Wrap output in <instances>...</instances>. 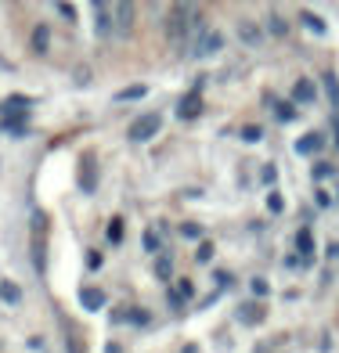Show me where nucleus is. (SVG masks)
<instances>
[{
  "label": "nucleus",
  "mask_w": 339,
  "mask_h": 353,
  "mask_svg": "<svg viewBox=\"0 0 339 353\" xmlns=\"http://www.w3.org/2000/svg\"><path fill=\"white\" fill-rule=\"evenodd\" d=\"M134 22H137L134 0H112V33H116L119 40H126L134 33Z\"/></svg>",
  "instance_id": "1"
},
{
  "label": "nucleus",
  "mask_w": 339,
  "mask_h": 353,
  "mask_svg": "<svg viewBox=\"0 0 339 353\" xmlns=\"http://www.w3.org/2000/svg\"><path fill=\"white\" fill-rule=\"evenodd\" d=\"M159 130H163V116H159V112H148V116H141V119L130 126V141L144 144V141H152Z\"/></svg>",
  "instance_id": "2"
},
{
  "label": "nucleus",
  "mask_w": 339,
  "mask_h": 353,
  "mask_svg": "<svg viewBox=\"0 0 339 353\" xmlns=\"http://www.w3.org/2000/svg\"><path fill=\"white\" fill-rule=\"evenodd\" d=\"M220 47H224V37H220V33H209V29H199V43H195V54H199V58L217 54Z\"/></svg>",
  "instance_id": "3"
},
{
  "label": "nucleus",
  "mask_w": 339,
  "mask_h": 353,
  "mask_svg": "<svg viewBox=\"0 0 339 353\" xmlns=\"http://www.w3.org/2000/svg\"><path fill=\"white\" fill-rule=\"evenodd\" d=\"M177 116H181V119H195V116H202V94H199V87L181 98V105H177Z\"/></svg>",
  "instance_id": "4"
},
{
  "label": "nucleus",
  "mask_w": 339,
  "mask_h": 353,
  "mask_svg": "<svg viewBox=\"0 0 339 353\" xmlns=\"http://www.w3.org/2000/svg\"><path fill=\"white\" fill-rule=\"evenodd\" d=\"M79 303H84V310H105V292L101 288H79Z\"/></svg>",
  "instance_id": "5"
},
{
  "label": "nucleus",
  "mask_w": 339,
  "mask_h": 353,
  "mask_svg": "<svg viewBox=\"0 0 339 353\" xmlns=\"http://www.w3.org/2000/svg\"><path fill=\"white\" fill-rule=\"evenodd\" d=\"M47 47H51V26L40 22V26L33 29V51H37V54H47Z\"/></svg>",
  "instance_id": "6"
},
{
  "label": "nucleus",
  "mask_w": 339,
  "mask_h": 353,
  "mask_svg": "<svg viewBox=\"0 0 339 353\" xmlns=\"http://www.w3.org/2000/svg\"><path fill=\"white\" fill-rule=\"evenodd\" d=\"M314 98H318V90H314L311 79H296V87H293V101L307 105V101H314Z\"/></svg>",
  "instance_id": "7"
},
{
  "label": "nucleus",
  "mask_w": 339,
  "mask_h": 353,
  "mask_svg": "<svg viewBox=\"0 0 339 353\" xmlns=\"http://www.w3.org/2000/svg\"><path fill=\"white\" fill-rule=\"evenodd\" d=\"M321 144H325V141H321V134H307V137L296 141V152L300 155H311V152H321Z\"/></svg>",
  "instance_id": "8"
},
{
  "label": "nucleus",
  "mask_w": 339,
  "mask_h": 353,
  "mask_svg": "<svg viewBox=\"0 0 339 353\" xmlns=\"http://www.w3.org/2000/svg\"><path fill=\"white\" fill-rule=\"evenodd\" d=\"M238 37H242V40H246L249 47H256V43H260V40H264V33H260V29H256L253 22H238Z\"/></svg>",
  "instance_id": "9"
},
{
  "label": "nucleus",
  "mask_w": 339,
  "mask_h": 353,
  "mask_svg": "<svg viewBox=\"0 0 339 353\" xmlns=\"http://www.w3.org/2000/svg\"><path fill=\"white\" fill-rule=\"evenodd\" d=\"M119 101H141V98H148V87L144 83H134V87H123L119 94H116Z\"/></svg>",
  "instance_id": "10"
},
{
  "label": "nucleus",
  "mask_w": 339,
  "mask_h": 353,
  "mask_svg": "<svg viewBox=\"0 0 339 353\" xmlns=\"http://www.w3.org/2000/svg\"><path fill=\"white\" fill-rule=\"evenodd\" d=\"M296 249H300V256H314V234H311V228H303L296 234Z\"/></svg>",
  "instance_id": "11"
},
{
  "label": "nucleus",
  "mask_w": 339,
  "mask_h": 353,
  "mask_svg": "<svg viewBox=\"0 0 339 353\" xmlns=\"http://www.w3.org/2000/svg\"><path fill=\"white\" fill-rule=\"evenodd\" d=\"M0 299H4V303H19L22 299V288L14 285V281H0Z\"/></svg>",
  "instance_id": "12"
},
{
  "label": "nucleus",
  "mask_w": 339,
  "mask_h": 353,
  "mask_svg": "<svg viewBox=\"0 0 339 353\" xmlns=\"http://www.w3.org/2000/svg\"><path fill=\"white\" fill-rule=\"evenodd\" d=\"M242 314H238V321H242V325H260V321H264V310L260 307H238Z\"/></svg>",
  "instance_id": "13"
},
{
  "label": "nucleus",
  "mask_w": 339,
  "mask_h": 353,
  "mask_svg": "<svg viewBox=\"0 0 339 353\" xmlns=\"http://www.w3.org/2000/svg\"><path fill=\"white\" fill-rule=\"evenodd\" d=\"M29 105H33V98H22V94H11V98L4 101V112H29Z\"/></svg>",
  "instance_id": "14"
},
{
  "label": "nucleus",
  "mask_w": 339,
  "mask_h": 353,
  "mask_svg": "<svg viewBox=\"0 0 339 353\" xmlns=\"http://www.w3.org/2000/svg\"><path fill=\"white\" fill-rule=\"evenodd\" d=\"M79 181H84V191L90 195V191H94V184H98V173H94V163H90V159L84 163V173H79Z\"/></svg>",
  "instance_id": "15"
},
{
  "label": "nucleus",
  "mask_w": 339,
  "mask_h": 353,
  "mask_svg": "<svg viewBox=\"0 0 339 353\" xmlns=\"http://www.w3.org/2000/svg\"><path fill=\"white\" fill-rule=\"evenodd\" d=\"M300 22H303L307 29H311V33H318V37L325 33V22H321L318 14H311V11H303V14H300Z\"/></svg>",
  "instance_id": "16"
},
{
  "label": "nucleus",
  "mask_w": 339,
  "mask_h": 353,
  "mask_svg": "<svg viewBox=\"0 0 339 353\" xmlns=\"http://www.w3.org/2000/svg\"><path fill=\"white\" fill-rule=\"evenodd\" d=\"M105 234H108V242H112V245H119V242H123V220H119V216H116V220H108Z\"/></svg>",
  "instance_id": "17"
},
{
  "label": "nucleus",
  "mask_w": 339,
  "mask_h": 353,
  "mask_svg": "<svg viewBox=\"0 0 339 353\" xmlns=\"http://www.w3.org/2000/svg\"><path fill=\"white\" fill-rule=\"evenodd\" d=\"M213 242H199V249H195V263H209V260H213Z\"/></svg>",
  "instance_id": "18"
},
{
  "label": "nucleus",
  "mask_w": 339,
  "mask_h": 353,
  "mask_svg": "<svg viewBox=\"0 0 339 353\" xmlns=\"http://www.w3.org/2000/svg\"><path fill=\"white\" fill-rule=\"evenodd\" d=\"M242 141H246V144H260L264 141V126H246V130H242Z\"/></svg>",
  "instance_id": "19"
},
{
  "label": "nucleus",
  "mask_w": 339,
  "mask_h": 353,
  "mask_svg": "<svg viewBox=\"0 0 339 353\" xmlns=\"http://www.w3.org/2000/svg\"><path fill=\"white\" fill-rule=\"evenodd\" d=\"M274 112H278V119H282V123H293V119H296V105H293V101H282Z\"/></svg>",
  "instance_id": "20"
},
{
  "label": "nucleus",
  "mask_w": 339,
  "mask_h": 353,
  "mask_svg": "<svg viewBox=\"0 0 339 353\" xmlns=\"http://www.w3.org/2000/svg\"><path fill=\"white\" fill-rule=\"evenodd\" d=\"M155 274H159V278H163V281H166V278L173 274V260H170V256H163V260H159V263H155Z\"/></svg>",
  "instance_id": "21"
},
{
  "label": "nucleus",
  "mask_w": 339,
  "mask_h": 353,
  "mask_svg": "<svg viewBox=\"0 0 339 353\" xmlns=\"http://www.w3.org/2000/svg\"><path fill=\"white\" fill-rule=\"evenodd\" d=\"M177 292H181V299H191V296H195V285H191L188 278H181V281H177Z\"/></svg>",
  "instance_id": "22"
},
{
  "label": "nucleus",
  "mask_w": 339,
  "mask_h": 353,
  "mask_svg": "<svg viewBox=\"0 0 339 353\" xmlns=\"http://www.w3.org/2000/svg\"><path fill=\"white\" fill-rule=\"evenodd\" d=\"M267 210H271V213H282V210H285L282 195H274V191H271V195H267Z\"/></svg>",
  "instance_id": "23"
},
{
  "label": "nucleus",
  "mask_w": 339,
  "mask_h": 353,
  "mask_svg": "<svg viewBox=\"0 0 339 353\" xmlns=\"http://www.w3.org/2000/svg\"><path fill=\"white\" fill-rule=\"evenodd\" d=\"M181 234L195 242V238H202V228H199V223H184V228H181Z\"/></svg>",
  "instance_id": "24"
},
{
  "label": "nucleus",
  "mask_w": 339,
  "mask_h": 353,
  "mask_svg": "<svg viewBox=\"0 0 339 353\" xmlns=\"http://www.w3.org/2000/svg\"><path fill=\"white\" fill-rule=\"evenodd\" d=\"M249 288H253V296H256V299H264V296H267V281H264V278H253Z\"/></svg>",
  "instance_id": "25"
},
{
  "label": "nucleus",
  "mask_w": 339,
  "mask_h": 353,
  "mask_svg": "<svg viewBox=\"0 0 339 353\" xmlns=\"http://www.w3.org/2000/svg\"><path fill=\"white\" fill-rule=\"evenodd\" d=\"M267 22H271V33H274V37H285V29H289V26L278 19V14H274V19H267Z\"/></svg>",
  "instance_id": "26"
},
{
  "label": "nucleus",
  "mask_w": 339,
  "mask_h": 353,
  "mask_svg": "<svg viewBox=\"0 0 339 353\" xmlns=\"http://www.w3.org/2000/svg\"><path fill=\"white\" fill-rule=\"evenodd\" d=\"M325 87H329V94H332V101L339 105V83H336V76H332V72L325 76Z\"/></svg>",
  "instance_id": "27"
},
{
  "label": "nucleus",
  "mask_w": 339,
  "mask_h": 353,
  "mask_svg": "<svg viewBox=\"0 0 339 353\" xmlns=\"http://www.w3.org/2000/svg\"><path fill=\"white\" fill-rule=\"evenodd\" d=\"M325 176H332V166L329 163H318L314 166V181H325Z\"/></svg>",
  "instance_id": "28"
},
{
  "label": "nucleus",
  "mask_w": 339,
  "mask_h": 353,
  "mask_svg": "<svg viewBox=\"0 0 339 353\" xmlns=\"http://www.w3.org/2000/svg\"><path fill=\"white\" fill-rule=\"evenodd\" d=\"M126 321H134V325H148V314H144V310H130Z\"/></svg>",
  "instance_id": "29"
},
{
  "label": "nucleus",
  "mask_w": 339,
  "mask_h": 353,
  "mask_svg": "<svg viewBox=\"0 0 339 353\" xmlns=\"http://www.w3.org/2000/svg\"><path fill=\"white\" fill-rule=\"evenodd\" d=\"M144 249H148V252H155V249H159V234H155V231L144 234Z\"/></svg>",
  "instance_id": "30"
},
{
  "label": "nucleus",
  "mask_w": 339,
  "mask_h": 353,
  "mask_svg": "<svg viewBox=\"0 0 339 353\" xmlns=\"http://www.w3.org/2000/svg\"><path fill=\"white\" fill-rule=\"evenodd\" d=\"M314 199H318L321 210H329V205H332V195H329V191H314Z\"/></svg>",
  "instance_id": "31"
},
{
  "label": "nucleus",
  "mask_w": 339,
  "mask_h": 353,
  "mask_svg": "<svg viewBox=\"0 0 339 353\" xmlns=\"http://www.w3.org/2000/svg\"><path fill=\"white\" fill-rule=\"evenodd\" d=\"M274 176H278V170H274V166H264V173H260V181H264V184H271Z\"/></svg>",
  "instance_id": "32"
},
{
  "label": "nucleus",
  "mask_w": 339,
  "mask_h": 353,
  "mask_svg": "<svg viewBox=\"0 0 339 353\" xmlns=\"http://www.w3.org/2000/svg\"><path fill=\"white\" fill-rule=\"evenodd\" d=\"M87 267L98 270V267H101V252H90V256H87Z\"/></svg>",
  "instance_id": "33"
},
{
  "label": "nucleus",
  "mask_w": 339,
  "mask_h": 353,
  "mask_svg": "<svg viewBox=\"0 0 339 353\" xmlns=\"http://www.w3.org/2000/svg\"><path fill=\"white\" fill-rule=\"evenodd\" d=\"M105 353H123V346H119V343H108V346H105Z\"/></svg>",
  "instance_id": "34"
},
{
  "label": "nucleus",
  "mask_w": 339,
  "mask_h": 353,
  "mask_svg": "<svg viewBox=\"0 0 339 353\" xmlns=\"http://www.w3.org/2000/svg\"><path fill=\"white\" fill-rule=\"evenodd\" d=\"M90 4H94V8H105V0H90Z\"/></svg>",
  "instance_id": "35"
},
{
  "label": "nucleus",
  "mask_w": 339,
  "mask_h": 353,
  "mask_svg": "<svg viewBox=\"0 0 339 353\" xmlns=\"http://www.w3.org/2000/svg\"><path fill=\"white\" fill-rule=\"evenodd\" d=\"M329 252H332V256H339V245H332V249H329Z\"/></svg>",
  "instance_id": "36"
}]
</instances>
